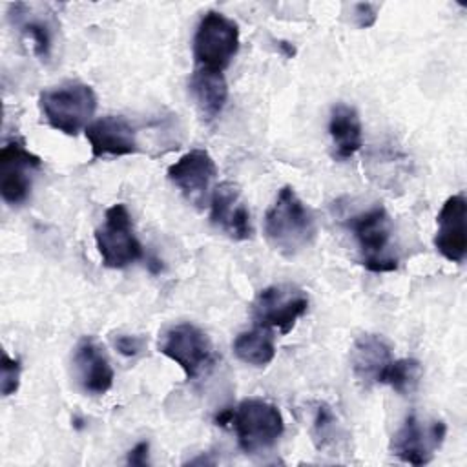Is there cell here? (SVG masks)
<instances>
[{
  "instance_id": "6da1fadb",
  "label": "cell",
  "mask_w": 467,
  "mask_h": 467,
  "mask_svg": "<svg viewBox=\"0 0 467 467\" xmlns=\"http://www.w3.org/2000/svg\"><path fill=\"white\" fill-rule=\"evenodd\" d=\"M263 230L266 243L285 257H294L308 248L317 234L312 210L292 186H283L265 213Z\"/></svg>"
},
{
  "instance_id": "7a4b0ae2",
  "label": "cell",
  "mask_w": 467,
  "mask_h": 467,
  "mask_svg": "<svg viewBox=\"0 0 467 467\" xmlns=\"http://www.w3.org/2000/svg\"><path fill=\"white\" fill-rule=\"evenodd\" d=\"M221 427H232L244 454H261L272 449L285 432L279 409L263 398H246L215 416Z\"/></svg>"
},
{
  "instance_id": "3957f363",
  "label": "cell",
  "mask_w": 467,
  "mask_h": 467,
  "mask_svg": "<svg viewBox=\"0 0 467 467\" xmlns=\"http://www.w3.org/2000/svg\"><path fill=\"white\" fill-rule=\"evenodd\" d=\"M38 109L49 128L75 137L93 122L97 93L89 84L64 82L38 95Z\"/></svg>"
},
{
  "instance_id": "277c9868",
  "label": "cell",
  "mask_w": 467,
  "mask_h": 467,
  "mask_svg": "<svg viewBox=\"0 0 467 467\" xmlns=\"http://www.w3.org/2000/svg\"><path fill=\"white\" fill-rule=\"evenodd\" d=\"M358 244L361 265L374 274L394 272L398 257L394 254V224L389 212L376 204L354 215L348 223Z\"/></svg>"
},
{
  "instance_id": "5b68a950",
  "label": "cell",
  "mask_w": 467,
  "mask_h": 467,
  "mask_svg": "<svg viewBox=\"0 0 467 467\" xmlns=\"http://www.w3.org/2000/svg\"><path fill=\"white\" fill-rule=\"evenodd\" d=\"M95 244L106 268L120 270L142 257V246L126 204L115 202L104 212V219L95 230Z\"/></svg>"
},
{
  "instance_id": "8992f818",
  "label": "cell",
  "mask_w": 467,
  "mask_h": 467,
  "mask_svg": "<svg viewBox=\"0 0 467 467\" xmlns=\"http://www.w3.org/2000/svg\"><path fill=\"white\" fill-rule=\"evenodd\" d=\"M239 51V26L219 11H208L193 35V58L201 69L224 71Z\"/></svg>"
},
{
  "instance_id": "52a82bcc",
  "label": "cell",
  "mask_w": 467,
  "mask_h": 467,
  "mask_svg": "<svg viewBox=\"0 0 467 467\" xmlns=\"http://www.w3.org/2000/svg\"><path fill=\"white\" fill-rule=\"evenodd\" d=\"M159 352L182 368L188 379L197 378L213 363L208 334L193 323H175L159 337Z\"/></svg>"
},
{
  "instance_id": "ba28073f",
  "label": "cell",
  "mask_w": 467,
  "mask_h": 467,
  "mask_svg": "<svg viewBox=\"0 0 467 467\" xmlns=\"http://www.w3.org/2000/svg\"><path fill=\"white\" fill-rule=\"evenodd\" d=\"M308 310V294L296 285H272L255 296L252 317L257 327L288 334Z\"/></svg>"
},
{
  "instance_id": "9c48e42d",
  "label": "cell",
  "mask_w": 467,
  "mask_h": 467,
  "mask_svg": "<svg viewBox=\"0 0 467 467\" xmlns=\"http://www.w3.org/2000/svg\"><path fill=\"white\" fill-rule=\"evenodd\" d=\"M447 436V425L438 418L409 414L390 438V452L405 463L425 465L440 451Z\"/></svg>"
},
{
  "instance_id": "30bf717a",
  "label": "cell",
  "mask_w": 467,
  "mask_h": 467,
  "mask_svg": "<svg viewBox=\"0 0 467 467\" xmlns=\"http://www.w3.org/2000/svg\"><path fill=\"white\" fill-rule=\"evenodd\" d=\"M42 168V159L26 148L18 137L4 142L0 150V193L11 206L24 204L33 188V177Z\"/></svg>"
},
{
  "instance_id": "8fae6325",
  "label": "cell",
  "mask_w": 467,
  "mask_h": 467,
  "mask_svg": "<svg viewBox=\"0 0 467 467\" xmlns=\"http://www.w3.org/2000/svg\"><path fill=\"white\" fill-rule=\"evenodd\" d=\"M217 166L206 150H190L168 168V179L195 206L202 208L212 195Z\"/></svg>"
},
{
  "instance_id": "7c38bea8",
  "label": "cell",
  "mask_w": 467,
  "mask_h": 467,
  "mask_svg": "<svg viewBox=\"0 0 467 467\" xmlns=\"http://www.w3.org/2000/svg\"><path fill=\"white\" fill-rule=\"evenodd\" d=\"M436 252L451 263H463L467 255V199L454 193L445 199L436 215Z\"/></svg>"
},
{
  "instance_id": "4fadbf2b",
  "label": "cell",
  "mask_w": 467,
  "mask_h": 467,
  "mask_svg": "<svg viewBox=\"0 0 467 467\" xmlns=\"http://www.w3.org/2000/svg\"><path fill=\"white\" fill-rule=\"evenodd\" d=\"M210 223L232 241H246L254 228L241 190L234 182H221L210 195Z\"/></svg>"
},
{
  "instance_id": "5bb4252c",
  "label": "cell",
  "mask_w": 467,
  "mask_h": 467,
  "mask_svg": "<svg viewBox=\"0 0 467 467\" xmlns=\"http://www.w3.org/2000/svg\"><path fill=\"white\" fill-rule=\"evenodd\" d=\"M84 133L93 159L124 157L139 151L137 131L122 115H104L93 120Z\"/></svg>"
},
{
  "instance_id": "9a60e30c",
  "label": "cell",
  "mask_w": 467,
  "mask_h": 467,
  "mask_svg": "<svg viewBox=\"0 0 467 467\" xmlns=\"http://www.w3.org/2000/svg\"><path fill=\"white\" fill-rule=\"evenodd\" d=\"M73 374L78 387L91 396L106 394L115 379L104 348L93 337H82L73 350Z\"/></svg>"
},
{
  "instance_id": "2e32d148",
  "label": "cell",
  "mask_w": 467,
  "mask_h": 467,
  "mask_svg": "<svg viewBox=\"0 0 467 467\" xmlns=\"http://www.w3.org/2000/svg\"><path fill=\"white\" fill-rule=\"evenodd\" d=\"M7 18L22 38L31 44L33 53L40 60H47L51 57L57 33V22L51 13L42 11L40 5L16 2L9 5Z\"/></svg>"
},
{
  "instance_id": "e0dca14e",
  "label": "cell",
  "mask_w": 467,
  "mask_h": 467,
  "mask_svg": "<svg viewBox=\"0 0 467 467\" xmlns=\"http://www.w3.org/2000/svg\"><path fill=\"white\" fill-rule=\"evenodd\" d=\"M350 368L354 378L365 385L383 381V376L392 363V347L381 334H361L350 347Z\"/></svg>"
},
{
  "instance_id": "ac0fdd59",
  "label": "cell",
  "mask_w": 467,
  "mask_h": 467,
  "mask_svg": "<svg viewBox=\"0 0 467 467\" xmlns=\"http://www.w3.org/2000/svg\"><path fill=\"white\" fill-rule=\"evenodd\" d=\"M328 135L332 140V157L347 161L354 157L363 144V126L354 106L337 102L330 109Z\"/></svg>"
},
{
  "instance_id": "d6986e66",
  "label": "cell",
  "mask_w": 467,
  "mask_h": 467,
  "mask_svg": "<svg viewBox=\"0 0 467 467\" xmlns=\"http://www.w3.org/2000/svg\"><path fill=\"white\" fill-rule=\"evenodd\" d=\"M188 88L204 120H213L221 115L228 100V84L223 71L195 67Z\"/></svg>"
},
{
  "instance_id": "ffe728a7",
  "label": "cell",
  "mask_w": 467,
  "mask_h": 467,
  "mask_svg": "<svg viewBox=\"0 0 467 467\" xmlns=\"http://www.w3.org/2000/svg\"><path fill=\"white\" fill-rule=\"evenodd\" d=\"M234 354L239 361L250 367H266L275 358V339L274 332L257 327L252 330H243L234 339Z\"/></svg>"
},
{
  "instance_id": "44dd1931",
  "label": "cell",
  "mask_w": 467,
  "mask_h": 467,
  "mask_svg": "<svg viewBox=\"0 0 467 467\" xmlns=\"http://www.w3.org/2000/svg\"><path fill=\"white\" fill-rule=\"evenodd\" d=\"M421 374H423V368L418 359H414V358L392 359L381 383L389 385L398 394H409V392L416 390V387L421 379Z\"/></svg>"
},
{
  "instance_id": "7402d4cb",
  "label": "cell",
  "mask_w": 467,
  "mask_h": 467,
  "mask_svg": "<svg viewBox=\"0 0 467 467\" xmlns=\"http://www.w3.org/2000/svg\"><path fill=\"white\" fill-rule=\"evenodd\" d=\"M341 438V425L330 405L319 403L316 407V414L312 420V440L316 447L321 451L336 445Z\"/></svg>"
},
{
  "instance_id": "603a6c76",
  "label": "cell",
  "mask_w": 467,
  "mask_h": 467,
  "mask_svg": "<svg viewBox=\"0 0 467 467\" xmlns=\"http://www.w3.org/2000/svg\"><path fill=\"white\" fill-rule=\"evenodd\" d=\"M2 372H0V390L2 396H13L18 387H20V376H22V365L20 359L7 356L5 352L2 354V365H0Z\"/></svg>"
},
{
  "instance_id": "cb8c5ba5",
  "label": "cell",
  "mask_w": 467,
  "mask_h": 467,
  "mask_svg": "<svg viewBox=\"0 0 467 467\" xmlns=\"http://www.w3.org/2000/svg\"><path fill=\"white\" fill-rule=\"evenodd\" d=\"M113 345L119 354H122L126 358H137L139 354L144 352L146 339L142 336H135V334H119L113 339Z\"/></svg>"
},
{
  "instance_id": "d4e9b609",
  "label": "cell",
  "mask_w": 467,
  "mask_h": 467,
  "mask_svg": "<svg viewBox=\"0 0 467 467\" xmlns=\"http://www.w3.org/2000/svg\"><path fill=\"white\" fill-rule=\"evenodd\" d=\"M378 11H379V5L372 4V2H358V4H354L352 5L354 24L359 29L372 27L376 24V20H378Z\"/></svg>"
},
{
  "instance_id": "484cf974",
  "label": "cell",
  "mask_w": 467,
  "mask_h": 467,
  "mask_svg": "<svg viewBox=\"0 0 467 467\" xmlns=\"http://www.w3.org/2000/svg\"><path fill=\"white\" fill-rule=\"evenodd\" d=\"M148 456H150V443H148V441H139L135 447H131V449L128 451L126 462H128L130 465L142 467V465H148V463H150Z\"/></svg>"
},
{
  "instance_id": "4316f807",
  "label": "cell",
  "mask_w": 467,
  "mask_h": 467,
  "mask_svg": "<svg viewBox=\"0 0 467 467\" xmlns=\"http://www.w3.org/2000/svg\"><path fill=\"white\" fill-rule=\"evenodd\" d=\"M275 47L279 49V53L285 57V58H292L296 55V47L292 42L288 40H275Z\"/></svg>"
}]
</instances>
